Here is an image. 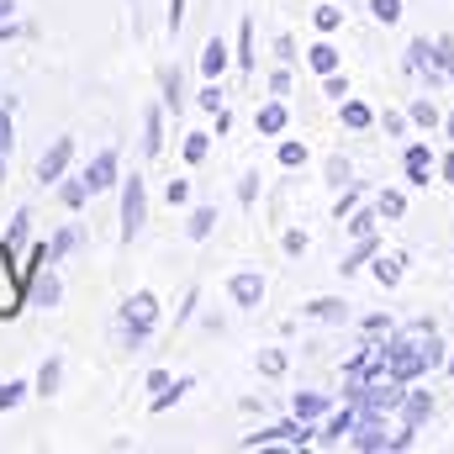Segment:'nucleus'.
Returning a JSON list of instances; mask_svg holds the SVG:
<instances>
[{"instance_id": "nucleus-37", "label": "nucleus", "mask_w": 454, "mask_h": 454, "mask_svg": "<svg viewBox=\"0 0 454 454\" xmlns=\"http://www.w3.org/2000/svg\"><path fill=\"white\" fill-rule=\"evenodd\" d=\"M323 90H328L333 101H343V96H348V80H343L339 69H333V74H323Z\"/></svg>"}, {"instance_id": "nucleus-14", "label": "nucleus", "mask_w": 454, "mask_h": 454, "mask_svg": "<svg viewBox=\"0 0 454 454\" xmlns=\"http://www.w3.org/2000/svg\"><path fill=\"white\" fill-rule=\"evenodd\" d=\"M286 121H291V116H286V106H280V101H270V106H259V116H254V127H259L264 137H275V132H286Z\"/></svg>"}, {"instance_id": "nucleus-23", "label": "nucleus", "mask_w": 454, "mask_h": 454, "mask_svg": "<svg viewBox=\"0 0 454 454\" xmlns=\"http://www.w3.org/2000/svg\"><path fill=\"white\" fill-rule=\"evenodd\" d=\"M212 153V132H185V164H201Z\"/></svg>"}, {"instance_id": "nucleus-29", "label": "nucleus", "mask_w": 454, "mask_h": 454, "mask_svg": "<svg viewBox=\"0 0 454 454\" xmlns=\"http://www.w3.org/2000/svg\"><path fill=\"white\" fill-rule=\"evenodd\" d=\"M343 121H348V127H370L375 116H370V106H364V101H343Z\"/></svg>"}, {"instance_id": "nucleus-33", "label": "nucleus", "mask_w": 454, "mask_h": 454, "mask_svg": "<svg viewBox=\"0 0 454 454\" xmlns=\"http://www.w3.org/2000/svg\"><path fill=\"white\" fill-rule=\"evenodd\" d=\"M312 21H317V32H333V27L343 21V11H339V5H317V11H312Z\"/></svg>"}, {"instance_id": "nucleus-46", "label": "nucleus", "mask_w": 454, "mask_h": 454, "mask_svg": "<svg viewBox=\"0 0 454 454\" xmlns=\"http://www.w3.org/2000/svg\"><path fill=\"white\" fill-rule=\"evenodd\" d=\"M328 180H333V185H343V180H348V164H343V159H333V164H328Z\"/></svg>"}, {"instance_id": "nucleus-5", "label": "nucleus", "mask_w": 454, "mask_h": 454, "mask_svg": "<svg viewBox=\"0 0 454 454\" xmlns=\"http://www.w3.org/2000/svg\"><path fill=\"white\" fill-rule=\"evenodd\" d=\"M69 159H74V137H53V148L37 159V180L43 185H53V180H64V169H69Z\"/></svg>"}, {"instance_id": "nucleus-26", "label": "nucleus", "mask_w": 454, "mask_h": 454, "mask_svg": "<svg viewBox=\"0 0 454 454\" xmlns=\"http://www.w3.org/2000/svg\"><path fill=\"white\" fill-rule=\"evenodd\" d=\"M27 391H32L27 380H5V386H0V412H11V407H21V402H27Z\"/></svg>"}, {"instance_id": "nucleus-18", "label": "nucleus", "mask_w": 454, "mask_h": 454, "mask_svg": "<svg viewBox=\"0 0 454 454\" xmlns=\"http://www.w3.org/2000/svg\"><path fill=\"white\" fill-rule=\"evenodd\" d=\"M291 412H296L301 423H312V418H323V412H328V396H317V391H307V396H301V391H296Z\"/></svg>"}, {"instance_id": "nucleus-48", "label": "nucleus", "mask_w": 454, "mask_h": 454, "mask_svg": "<svg viewBox=\"0 0 454 454\" xmlns=\"http://www.w3.org/2000/svg\"><path fill=\"white\" fill-rule=\"evenodd\" d=\"M439 169H444V180L454 185V153H444V164H439Z\"/></svg>"}, {"instance_id": "nucleus-44", "label": "nucleus", "mask_w": 454, "mask_h": 454, "mask_svg": "<svg viewBox=\"0 0 454 454\" xmlns=\"http://www.w3.org/2000/svg\"><path fill=\"white\" fill-rule=\"evenodd\" d=\"M286 254H307V232H286Z\"/></svg>"}, {"instance_id": "nucleus-36", "label": "nucleus", "mask_w": 454, "mask_h": 454, "mask_svg": "<svg viewBox=\"0 0 454 454\" xmlns=\"http://www.w3.org/2000/svg\"><path fill=\"white\" fill-rule=\"evenodd\" d=\"M259 370H264V375H280V370H286V354H280V348H264V354H259Z\"/></svg>"}, {"instance_id": "nucleus-41", "label": "nucleus", "mask_w": 454, "mask_h": 454, "mask_svg": "<svg viewBox=\"0 0 454 454\" xmlns=\"http://www.w3.org/2000/svg\"><path fill=\"white\" fill-rule=\"evenodd\" d=\"M254 196H259V175H243V185H238V201H243V207H254Z\"/></svg>"}, {"instance_id": "nucleus-3", "label": "nucleus", "mask_w": 454, "mask_h": 454, "mask_svg": "<svg viewBox=\"0 0 454 454\" xmlns=\"http://www.w3.org/2000/svg\"><path fill=\"white\" fill-rule=\"evenodd\" d=\"M143 223H148V185H143V175H132V180H121V243H132Z\"/></svg>"}, {"instance_id": "nucleus-51", "label": "nucleus", "mask_w": 454, "mask_h": 454, "mask_svg": "<svg viewBox=\"0 0 454 454\" xmlns=\"http://www.w3.org/2000/svg\"><path fill=\"white\" fill-rule=\"evenodd\" d=\"M0 180H5V159H0Z\"/></svg>"}, {"instance_id": "nucleus-34", "label": "nucleus", "mask_w": 454, "mask_h": 454, "mask_svg": "<svg viewBox=\"0 0 454 454\" xmlns=\"http://www.w3.org/2000/svg\"><path fill=\"white\" fill-rule=\"evenodd\" d=\"M280 164H286V169L307 164V143H280Z\"/></svg>"}, {"instance_id": "nucleus-49", "label": "nucleus", "mask_w": 454, "mask_h": 454, "mask_svg": "<svg viewBox=\"0 0 454 454\" xmlns=\"http://www.w3.org/2000/svg\"><path fill=\"white\" fill-rule=\"evenodd\" d=\"M11 11H16V0H0V21H11Z\"/></svg>"}, {"instance_id": "nucleus-2", "label": "nucleus", "mask_w": 454, "mask_h": 454, "mask_svg": "<svg viewBox=\"0 0 454 454\" xmlns=\"http://www.w3.org/2000/svg\"><path fill=\"white\" fill-rule=\"evenodd\" d=\"M153 317H159V296L153 291H132L127 301H121V343L137 354L143 339L153 333Z\"/></svg>"}, {"instance_id": "nucleus-22", "label": "nucleus", "mask_w": 454, "mask_h": 454, "mask_svg": "<svg viewBox=\"0 0 454 454\" xmlns=\"http://www.w3.org/2000/svg\"><path fill=\"white\" fill-rule=\"evenodd\" d=\"M301 312H307V317H317V323H339V317H343V301H333V296H317V301H307Z\"/></svg>"}, {"instance_id": "nucleus-13", "label": "nucleus", "mask_w": 454, "mask_h": 454, "mask_svg": "<svg viewBox=\"0 0 454 454\" xmlns=\"http://www.w3.org/2000/svg\"><path fill=\"white\" fill-rule=\"evenodd\" d=\"M428 169H434V153H428L423 143H412V148H407V180H412V185H428Z\"/></svg>"}, {"instance_id": "nucleus-6", "label": "nucleus", "mask_w": 454, "mask_h": 454, "mask_svg": "<svg viewBox=\"0 0 454 454\" xmlns=\"http://www.w3.org/2000/svg\"><path fill=\"white\" fill-rule=\"evenodd\" d=\"M80 180H85V191H90V196H96V191H112V185H116V148H101V153L85 164V175H80Z\"/></svg>"}, {"instance_id": "nucleus-12", "label": "nucleus", "mask_w": 454, "mask_h": 454, "mask_svg": "<svg viewBox=\"0 0 454 454\" xmlns=\"http://www.w3.org/2000/svg\"><path fill=\"white\" fill-rule=\"evenodd\" d=\"M143 153H148V159L164 153V112H159V106L143 116Z\"/></svg>"}, {"instance_id": "nucleus-27", "label": "nucleus", "mask_w": 454, "mask_h": 454, "mask_svg": "<svg viewBox=\"0 0 454 454\" xmlns=\"http://www.w3.org/2000/svg\"><path fill=\"white\" fill-rule=\"evenodd\" d=\"M238 64L254 69V21H243V32H238Z\"/></svg>"}, {"instance_id": "nucleus-47", "label": "nucleus", "mask_w": 454, "mask_h": 454, "mask_svg": "<svg viewBox=\"0 0 454 454\" xmlns=\"http://www.w3.org/2000/svg\"><path fill=\"white\" fill-rule=\"evenodd\" d=\"M16 37V21H0V43H11Z\"/></svg>"}, {"instance_id": "nucleus-50", "label": "nucleus", "mask_w": 454, "mask_h": 454, "mask_svg": "<svg viewBox=\"0 0 454 454\" xmlns=\"http://www.w3.org/2000/svg\"><path fill=\"white\" fill-rule=\"evenodd\" d=\"M444 132H450V143H454V112H450V116H444Z\"/></svg>"}, {"instance_id": "nucleus-52", "label": "nucleus", "mask_w": 454, "mask_h": 454, "mask_svg": "<svg viewBox=\"0 0 454 454\" xmlns=\"http://www.w3.org/2000/svg\"><path fill=\"white\" fill-rule=\"evenodd\" d=\"M450 375H454V354H450Z\"/></svg>"}, {"instance_id": "nucleus-31", "label": "nucleus", "mask_w": 454, "mask_h": 454, "mask_svg": "<svg viewBox=\"0 0 454 454\" xmlns=\"http://www.w3.org/2000/svg\"><path fill=\"white\" fill-rule=\"evenodd\" d=\"M185 391H191V380H175V391H169V386H164V391H159V396H153V412H164V407H175V402H180V396H185Z\"/></svg>"}, {"instance_id": "nucleus-20", "label": "nucleus", "mask_w": 454, "mask_h": 454, "mask_svg": "<svg viewBox=\"0 0 454 454\" xmlns=\"http://www.w3.org/2000/svg\"><path fill=\"white\" fill-rule=\"evenodd\" d=\"M212 227H217V207H196V212H191V223H185V232L201 243V238H212Z\"/></svg>"}, {"instance_id": "nucleus-17", "label": "nucleus", "mask_w": 454, "mask_h": 454, "mask_svg": "<svg viewBox=\"0 0 454 454\" xmlns=\"http://www.w3.org/2000/svg\"><path fill=\"white\" fill-rule=\"evenodd\" d=\"M402 264H407L402 254H380V248H375V280H380V286H396V280H402Z\"/></svg>"}, {"instance_id": "nucleus-45", "label": "nucleus", "mask_w": 454, "mask_h": 454, "mask_svg": "<svg viewBox=\"0 0 454 454\" xmlns=\"http://www.w3.org/2000/svg\"><path fill=\"white\" fill-rule=\"evenodd\" d=\"M180 21H185V0H169V32H180Z\"/></svg>"}, {"instance_id": "nucleus-39", "label": "nucleus", "mask_w": 454, "mask_h": 454, "mask_svg": "<svg viewBox=\"0 0 454 454\" xmlns=\"http://www.w3.org/2000/svg\"><path fill=\"white\" fill-rule=\"evenodd\" d=\"M59 196H64V207H80V201H85L90 191H85V180H69V185H64Z\"/></svg>"}, {"instance_id": "nucleus-38", "label": "nucleus", "mask_w": 454, "mask_h": 454, "mask_svg": "<svg viewBox=\"0 0 454 454\" xmlns=\"http://www.w3.org/2000/svg\"><path fill=\"white\" fill-rule=\"evenodd\" d=\"M348 232H354V238L375 232V217H370V212H348Z\"/></svg>"}, {"instance_id": "nucleus-42", "label": "nucleus", "mask_w": 454, "mask_h": 454, "mask_svg": "<svg viewBox=\"0 0 454 454\" xmlns=\"http://www.w3.org/2000/svg\"><path fill=\"white\" fill-rule=\"evenodd\" d=\"M11 153V106H0V159Z\"/></svg>"}, {"instance_id": "nucleus-43", "label": "nucleus", "mask_w": 454, "mask_h": 454, "mask_svg": "<svg viewBox=\"0 0 454 454\" xmlns=\"http://www.w3.org/2000/svg\"><path fill=\"white\" fill-rule=\"evenodd\" d=\"M354 207H359V191H343V196H339V207H333V212H339V223L348 217V212H354Z\"/></svg>"}, {"instance_id": "nucleus-28", "label": "nucleus", "mask_w": 454, "mask_h": 454, "mask_svg": "<svg viewBox=\"0 0 454 454\" xmlns=\"http://www.w3.org/2000/svg\"><path fill=\"white\" fill-rule=\"evenodd\" d=\"M370 16L391 27V21H402V0H370Z\"/></svg>"}, {"instance_id": "nucleus-21", "label": "nucleus", "mask_w": 454, "mask_h": 454, "mask_svg": "<svg viewBox=\"0 0 454 454\" xmlns=\"http://www.w3.org/2000/svg\"><path fill=\"white\" fill-rule=\"evenodd\" d=\"M375 248H380V243H375V232H364V238H359V243H354V254H343V275H354V270H359V264H364V259H370V254H375Z\"/></svg>"}, {"instance_id": "nucleus-15", "label": "nucleus", "mask_w": 454, "mask_h": 454, "mask_svg": "<svg viewBox=\"0 0 454 454\" xmlns=\"http://www.w3.org/2000/svg\"><path fill=\"white\" fill-rule=\"evenodd\" d=\"M223 69H227V48H223V37H212V43L201 48V74H207V80H217Z\"/></svg>"}, {"instance_id": "nucleus-8", "label": "nucleus", "mask_w": 454, "mask_h": 454, "mask_svg": "<svg viewBox=\"0 0 454 454\" xmlns=\"http://www.w3.org/2000/svg\"><path fill=\"white\" fill-rule=\"evenodd\" d=\"M227 291H232V301H238V307H259V301H264V275L238 270V275L227 280Z\"/></svg>"}, {"instance_id": "nucleus-35", "label": "nucleus", "mask_w": 454, "mask_h": 454, "mask_svg": "<svg viewBox=\"0 0 454 454\" xmlns=\"http://www.w3.org/2000/svg\"><path fill=\"white\" fill-rule=\"evenodd\" d=\"M196 101H201V106H207V112H223V90H217V80H207V85H201V96H196Z\"/></svg>"}, {"instance_id": "nucleus-25", "label": "nucleus", "mask_w": 454, "mask_h": 454, "mask_svg": "<svg viewBox=\"0 0 454 454\" xmlns=\"http://www.w3.org/2000/svg\"><path fill=\"white\" fill-rule=\"evenodd\" d=\"M74 243H80V232H74V227H59V238L48 243V264H59V259H64Z\"/></svg>"}, {"instance_id": "nucleus-16", "label": "nucleus", "mask_w": 454, "mask_h": 454, "mask_svg": "<svg viewBox=\"0 0 454 454\" xmlns=\"http://www.w3.org/2000/svg\"><path fill=\"white\" fill-rule=\"evenodd\" d=\"M307 64H312L317 74H333V69H339V48H333V43H312V48H307Z\"/></svg>"}, {"instance_id": "nucleus-4", "label": "nucleus", "mask_w": 454, "mask_h": 454, "mask_svg": "<svg viewBox=\"0 0 454 454\" xmlns=\"http://www.w3.org/2000/svg\"><path fill=\"white\" fill-rule=\"evenodd\" d=\"M317 434L301 423V418H291V423H275V428H264V434H248L243 444L248 450H270V444H291V450H301V444H312Z\"/></svg>"}, {"instance_id": "nucleus-19", "label": "nucleus", "mask_w": 454, "mask_h": 454, "mask_svg": "<svg viewBox=\"0 0 454 454\" xmlns=\"http://www.w3.org/2000/svg\"><path fill=\"white\" fill-rule=\"evenodd\" d=\"M59 380H64V359H48V364L37 370V386H32V391H37V396H53Z\"/></svg>"}, {"instance_id": "nucleus-40", "label": "nucleus", "mask_w": 454, "mask_h": 454, "mask_svg": "<svg viewBox=\"0 0 454 454\" xmlns=\"http://www.w3.org/2000/svg\"><path fill=\"white\" fill-rule=\"evenodd\" d=\"M164 196H169V207H185V201H191V180H169Z\"/></svg>"}, {"instance_id": "nucleus-9", "label": "nucleus", "mask_w": 454, "mask_h": 454, "mask_svg": "<svg viewBox=\"0 0 454 454\" xmlns=\"http://www.w3.org/2000/svg\"><path fill=\"white\" fill-rule=\"evenodd\" d=\"M354 428H359V402H348L343 412H333V418L323 423V434H317V439H323V444H343Z\"/></svg>"}, {"instance_id": "nucleus-11", "label": "nucleus", "mask_w": 454, "mask_h": 454, "mask_svg": "<svg viewBox=\"0 0 454 454\" xmlns=\"http://www.w3.org/2000/svg\"><path fill=\"white\" fill-rule=\"evenodd\" d=\"M27 227H32V212L21 207V212H16V217L5 223V238H0V259H5V264H11V254L21 248V238H27Z\"/></svg>"}, {"instance_id": "nucleus-32", "label": "nucleus", "mask_w": 454, "mask_h": 454, "mask_svg": "<svg viewBox=\"0 0 454 454\" xmlns=\"http://www.w3.org/2000/svg\"><path fill=\"white\" fill-rule=\"evenodd\" d=\"M412 121H418V127H439V106H434V101H412Z\"/></svg>"}, {"instance_id": "nucleus-10", "label": "nucleus", "mask_w": 454, "mask_h": 454, "mask_svg": "<svg viewBox=\"0 0 454 454\" xmlns=\"http://www.w3.org/2000/svg\"><path fill=\"white\" fill-rule=\"evenodd\" d=\"M428 412H434V396H428V391H407V396H402V418H407L412 434L428 423Z\"/></svg>"}, {"instance_id": "nucleus-7", "label": "nucleus", "mask_w": 454, "mask_h": 454, "mask_svg": "<svg viewBox=\"0 0 454 454\" xmlns=\"http://www.w3.org/2000/svg\"><path fill=\"white\" fill-rule=\"evenodd\" d=\"M59 296H64V286H59V275L43 264V270L32 275V286H27V307H59Z\"/></svg>"}, {"instance_id": "nucleus-30", "label": "nucleus", "mask_w": 454, "mask_h": 454, "mask_svg": "<svg viewBox=\"0 0 454 454\" xmlns=\"http://www.w3.org/2000/svg\"><path fill=\"white\" fill-rule=\"evenodd\" d=\"M180 101H185V96H180V69H164V106L180 112Z\"/></svg>"}, {"instance_id": "nucleus-1", "label": "nucleus", "mask_w": 454, "mask_h": 454, "mask_svg": "<svg viewBox=\"0 0 454 454\" xmlns=\"http://www.w3.org/2000/svg\"><path fill=\"white\" fill-rule=\"evenodd\" d=\"M386 359H391V375L396 380H418L423 370L444 364V343L434 339V323H412L402 339L386 343Z\"/></svg>"}, {"instance_id": "nucleus-24", "label": "nucleus", "mask_w": 454, "mask_h": 454, "mask_svg": "<svg viewBox=\"0 0 454 454\" xmlns=\"http://www.w3.org/2000/svg\"><path fill=\"white\" fill-rule=\"evenodd\" d=\"M375 212H380V217H391V223H396V217H402V212H407V196H402V191H380V201H375Z\"/></svg>"}]
</instances>
